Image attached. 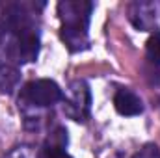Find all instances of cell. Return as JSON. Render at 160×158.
I'll use <instances>...</instances> for the list:
<instances>
[{
	"mask_svg": "<svg viewBox=\"0 0 160 158\" xmlns=\"http://www.w3.org/2000/svg\"><path fill=\"white\" fill-rule=\"evenodd\" d=\"M19 80H21V75L13 65L0 63V91L11 93L19 86Z\"/></svg>",
	"mask_w": 160,
	"mask_h": 158,
	"instance_id": "obj_6",
	"label": "cell"
},
{
	"mask_svg": "<svg viewBox=\"0 0 160 158\" xmlns=\"http://www.w3.org/2000/svg\"><path fill=\"white\" fill-rule=\"evenodd\" d=\"M145 54H147L149 62L160 65V32L155 30L151 34V37L147 39V43H145Z\"/></svg>",
	"mask_w": 160,
	"mask_h": 158,
	"instance_id": "obj_7",
	"label": "cell"
},
{
	"mask_svg": "<svg viewBox=\"0 0 160 158\" xmlns=\"http://www.w3.org/2000/svg\"><path fill=\"white\" fill-rule=\"evenodd\" d=\"M160 4L158 2H145V0H136L128 6V19L134 24V28L151 32L157 28L158 21Z\"/></svg>",
	"mask_w": 160,
	"mask_h": 158,
	"instance_id": "obj_4",
	"label": "cell"
},
{
	"mask_svg": "<svg viewBox=\"0 0 160 158\" xmlns=\"http://www.w3.org/2000/svg\"><path fill=\"white\" fill-rule=\"evenodd\" d=\"M114 106L118 110V114L121 116H127V117H132V116H140L143 112V102L142 99L132 91V89H127L123 87L116 93L114 97Z\"/></svg>",
	"mask_w": 160,
	"mask_h": 158,
	"instance_id": "obj_5",
	"label": "cell"
},
{
	"mask_svg": "<svg viewBox=\"0 0 160 158\" xmlns=\"http://www.w3.org/2000/svg\"><path fill=\"white\" fill-rule=\"evenodd\" d=\"M62 99H63V91L60 89V86L54 80L48 78L32 80L21 91V101L24 104H32L38 108L54 106V104L62 102Z\"/></svg>",
	"mask_w": 160,
	"mask_h": 158,
	"instance_id": "obj_2",
	"label": "cell"
},
{
	"mask_svg": "<svg viewBox=\"0 0 160 158\" xmlns=\"http://www.w3.org/2000/svg\"><path fill=\"white\" fill-rule=\"evenodd\" d=\"M93 4L86 0H62L58 4V15L62 21V41L71 52H80L88 48L89 37V17Z\"/></svg>",
	"mask_w": 160,
	"mask_h": 158,
	"instance_id": "obj_1",
	"label": "cell"
},
{
	"mask_svg": "<svg viewBox=\"0 0 160 158\" xmlns=\"http://www.w3.org/2000/svg\"><path fill=\"white\" fill-rule=\"evenodd\" d=\"M6 158H32V155H30V151H28L26 147H19V149H15L13 153H9Z\"/></svg>",
	"mask_w": 160,
	"mask_h": 158,
	"instance_id": "obj_9",
	"label": "cell"
},
{
	"mask_svg": "<svg viewBox=\"0 0 160 158\" xmlns=\"http://www.w3.org/2000/svg\"><path fill=\"white\" fill-rule=\"evenodd\" d=\"M132 158H160V149H158V145H155V143H147Z\"/></svg>",
	"mask_w": 160,
	"mask_h": 158,
	"instance_id": "obj_8",
	"label": "cell"
},
{
	"mask_svg": "<svg viewBox=\"0 0 160 158\" xmlns=\"http://www.w3.org/2000/svg\"><path fill=\"white\" fill-rule=\"evenodd\" d=\"M6 37H8V32H6V28H4V24L0 22V48L6 45Z\"/></svg>",
	"mask_w": 160,
	"mask_h": 158,
	"instance_id": "obj_10",
	"label": "cell"
},
{
	"mask_svg": "<svg viewBox=\"0 0 160 158\" xmlns=\"http://www.w3.org/2000/svg\"><path fill=\"white\" fill-rule=\"evenodd\" d=\"M63 112L75 121H86L91 108V93L84 80H73L67 87V95L62 99Z\"/></svg>",
	"mask_w": 160,
	"mask_h": 158,
	"instance_id": "obj_3",
	"label": "cell"
}]
</instances>
